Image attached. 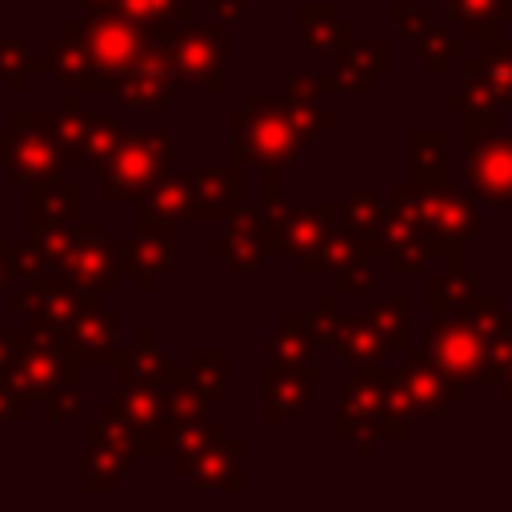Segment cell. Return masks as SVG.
I'll return each instance as SVG.
<instances>
[{
    "label": "cell",
    "instance_id": "cell-1",
    "mask_svg": "<svg viewBox=\"0 0 512 512\" xmlns=\"http://www.w3.org/2000/svg\"><path fill=\"white\" fill-rule=\"evenodd\" d=\"M332 124H336V112H316L312 104H296L288 96L252 92L244 108L228 116L232 160L256 164V168H288Z\"/></svg>",
    "mask_w": 512,
    "mask_h": 512
},
{
    "label": "cell",
    "instance_id": "cell-2",
    "mask_svg": "<svg viewBox=\"0 0 512 512\" xmlns=\"http://www.w3.org/2000/svg\"><path fill=\"white\" fill-rule=\"evenodd\" d=\"M148 36L112 8H100L84 20V56H88V92H116V84L148 52Z\"/></svg>",
    "mask_w": 512,
    "mask_h": 512
},
{
    "label": "cell",
    "instance_id": "cell-3",
    "mask_svg": "<svg viewBox=\"0 0 512 512\" xmlns=\"http://www.w3.org/2000/svg\"><path fill=\"white\" fill-rule=\"evenodd\" d=\"M172 160V140L156 128L148 132H124L116 152L100 164V200L108 204H124V200H140L164 172Z\"/></svg>",
    "mask_w": 512,
    "mask_h": 512
},
{
    "label": "cell",
    "instance_id": "cell-4",
    "mask_svg": "<svg viewBox=\"0 0 512 512\" xmlns=\"http://www.w3.org/2000/svg\"><path fill=\"white\" fill-rule=\"evenodd\" d=\"M8 300H12V308L28 320L32 332L60 336V340L68 336V328H72L84 312L100 308V296L88 292V288H80V284L68 280V276H28L24 288H16Z\"/></svg>",
    "mask_w": 512,
    "mask_h": 512
},
{
    "label": "cell",
    "instance_id": "cell-5",
    "mask_svg": "<svg viewBox=\"0 0 512 512\" xmlns=\"http://www.w3.org/2000/svg\"><path fill=\"white\" fill-rule=\"evenodd\" d=\"M8 172L16 184L52 180L64 168L56 112H12L8 116Z\"/></svg>",
    "mask_w": 512,
    "mask_h": 512
},
{
    "label": "cell",
    "instance_id": "cell-6",
    "mask_svg": "<svg viewBox=\"0 0 512 512\" xmlns=\"http://www.w3.org/2000/svg\"><path fill=\"white\" fill-rule=\"evenodd\" d=\"M76 372H80V356L68 348V340L28 328V340L20 344V352H16V360H12L4 380L24 400H44L60 384H76Z\"/></svg>",
    "mask_w": 512,
    "mask_h": 512
},
{
    "label": "cell",
    "instance_id": "cell-7",
    "mask_svg": "<svg viewBox=\"0 0 512 512\" xmlns=\"http://www.w3.org/2000/svg\"><path fill=\"white\" fill-rule=\"evenodd\" d=\"M172 48V64L184 76V84H200L208 92H224L228 72H224V56H228V20L224 24H180L168 40Z\"/></svg>",
    "mask_w": 512,
    "mask_h": 512
},
{
    "label": "cell",
    "instance_id": "cell-8",
    "mask_svg": "<svg viewBox=\"0 0 512 512\" xmlns=\"http://www.w3.org/2000/svg\"><path fill=\"white\" fill-rule=\"evenodd\" d=\"M260 220H264V252L268 256H304L336 228L340 208L336 204H320V208L284 204L276 216H260Z\"/></svg>",
    "mask_w": 512,
    "mask_h": 512
},
{
    "label": "cell",
    "instance_id": "cell-9",
    "mask_svg": "<svg viewBox=\"0 0 512 512\" xmlns=\"http://www.w3.org/2000/svg\"><path fill=\"white\" fill-rule=\"evenodd\" d=\"M180 84H184V76H180L176 64H172L168 40H152L148 52L140 56V64L116 84L112 96H116L124 108H168V104L176 100Z\"/></svg>",
    "mask_w": 512,
    "mask_h": 512
},
{
    "label": "cell",
    "instance_id": "cell-10",
    "mask_svg": "<svg viewBox=\"0 0 512 512\" xmlns=\"http://www.w3.org/2000/svg\"><path fill=\"white\" fill-rule=\"evenodd\" d=\"M376 248L388 256V268L412 272L424 264V224H420V204H416V188H392Z\"/></svg>",
    "mask_w": 512,
    "mask_h": 512
},
{
    "label": "cell",
    "instance_id": "cell-11",
    "mask_svg": "<svg viewBox=\"0 0 512 512\" xmlns=\"http://www.w3.org/2000/svg\"><path fill=\"white\" fill-rule=\"evenodd\" d=\"M416 204H420V224L432 236V248H456L460 240L480 232V216L472 212V204L456 188H448L444 180L440 184H420Z\"/></svg>",
    "mask_w": 512,
    "mask_h": 512
},
{
    "label": "cell",
    "instance_id": "cell-12",
    "mask_svg": "<svg viewBox=\"0 0 512 512\" xmlns=\"http://www.w3.org/2000/svg\"><path fill=\"white\" fill-rule=\"evenodd\" d=\"M468 140V188L480 200L512 204V132H476Z\"/></svg>",
    "mask_w": 512,
    "mask_h": 512
},
{
    "label": "cell",
    "instance_id": "cell-13",
    "mask_svg": "<svg viewBox=\"0 0 512 512\" xmlns=\"http://www.w3.org/2000/svg\"><path fill=\"white\" fill-rule=\"evenodd\" d=\"M240 160L216 164V168H192L184 172L188 184V220H228L244 204V176Z\"/></svg>",
    "mask_w": 512,
    "mask_h": 512
},
{
    "label": "cell",
    "instance_id": "cell-14",
    "mask_svg": "<svg viewBox=\"0 0 512 512\" xmlns=\"http://www.w3.org/2000/svg\"><path fill=\"white\" fill-rule=\"evenodd\" d=\"M60 276L76 280L80 288H88V292H96V296L116 292V284H120V276H124V244L104 240L100 228L88 224V232H84L80 244L72 248V256H68V264H64Z\"/></svg>",
    "mask_w": 512,
    "mask_h": 512
},
{
    "label": "cell",
    "instance_id": "cell-15",
    "mask_svg": "<svg viewBox=\"0 0 512 512\" xmlns=\"http://www.w3.org/2000/svg\"><path fill=\"white\" fill-rule=\"evenodd\" d=\"M212 252L224 260V268L232 276H244V272H256L260 268V256L264 252V220L256 208L240 204L228 220H224V236L212 240Z\"/></svg>",
    "mask_w": 512,
    "mask_h": 512
},
{
    "label": "cell",
    "instance_id": "cell-16",
    "mask_svg": "<svg viewBox=\"0 0 512 512\" xmlns=\"http://www.w3.org/2000/svg\"><path fill=\"white\" fill-rule=\"evenodd\" d=\"M124 272L136 280L140 292H152V284L172 272V228L140 224L124 240Z\"/></svg>",
    "mask_w": 512,
    "mask_h": 512
},
{
    "label": "cell",
    "instance_id": "cell-17",
    "mask_svg": "<svg viewBox=\"0 0 512 512\" xmlns=\"http://www.w3.org/2000/svg\"><path fill=\"white\" fill-rule=\"evenodd\" d=\"M320 344L336 348L340 360L352 364L356 372H360V368H376V364L384 360V352H388V344L380 340L372 316H332Z\"/></svg>",
    "mask_w": 512,
    "mask_h": 512
},
{
    "label": "cell",
    "instance_id": "cell-18",
    "mask_svg": "<svg viewBox=\"0 0 512 512\" xmlns=\"http://www.w3.org/2000/svg\"><path fill=\"white\" fill-rule=\"evenodd\" d=\"M316 388V364H268L264 372V416L268 420H284L292 412H300L312 400Z\"/></svg>",
    "mask_w": 512,
    "mask_h": 512
},
{
    "label": "cell",
    "instance_id": "cell-19",
    "mask_svg": "<svg viewBox=\"0 0 512 512\" xmlns=\"http://www.w3.org/2000/svg\"><path fill=\"white\" fill-rule=\"evenodd\" d=\"M300 40H304L308 56L340 60L356 44V28L348 20H340V12L332 4H308L300 12Z\"/></svg>",
    "mask_w": 512,
    "mask_h": 512
},
{
    "label": "cell",
    "instance_id": "cell-20",
    "mask_svg": "<svg viewBox=\"0 0 512 512\" xmlns=\"http://www.w3.org/2000/svg\"><path fill=\"white\" fill-rule=\"evenodd\" d=\"M380 72H388V40L352 44L340 56L336 72L332 76H320V92H328V88H356V92H364V88H372V80Z\"/></svg>",
    "mask_w": 512,
    "mask_h": 512
},
{
    "label": "cell",
    "instance_id": "cell-21",
    "mask_svg": "<svg viewBox=\"0 0 512 512\" xmlns=\"http://www.w3.org/2000/svg\"><path fill=\"white\" fill-rule=\"evenodd\" d=\"M28 188H32L28 192V232L80 220V188L76 184H64L52 176V180H40Z\"/></svg>",
    "mask_w": 512,
    "mask_h": 512
},
{
    "label": "cell",
    "instance_id": "cell-22",
    "mask_svg": "<svg viewBox=\"0 0 512 512\" xmlns=\"http://www.w3.org/2000/svg\"><path fill=\"white\" fill-rule=\"evenodd\" d=\"M116 332H120V324H116V312H100V308H92V312H84L72 328H68V348L80 356V364H108V360H116Z\"/></svg>",
    "mask_w": 512,
    "mask_h": 512
},
{
    "label": "cell",
    "instance_id": "cell-23",
    "mask_svg": "<svg viewBox=\"0 0 512 512\" xmlns=\"http://www.w3.org/2000/svg\"><path fill=\"white\" fill-rule=\"evenodd\" d=\"M132 472V448L92 436L84 448V492H116L120 480Z\"/></svg>",
    "mask_w": 512,
    "mask_h": 512
},
{
    "label": "cell",
    "instance_id": "cell-24",
    "mask_svg": "<svg viewBox=\"0 0 512 512\" xmlns=\"http://www.w3.org/2000/svg\"><path fill=\"white\" fill-rule=\"evenodd\" d=\"M136 220L140 224H156V228H172V224L188 220V184H184V172H176V176L164 172L136 200Z\"/></svg>",
    "mask_w": 512,
    "mask_h": 512
},
{
    "label": "cell",
    "instance_id": "cell-25",
    "mask_svg": "<svg viewBox=\"0 0 512 512\" xmlns=\"http://www.w3.org/2000/svg\"><path fill=\"white\" fill-rule=\"evenodd\" d=\"M108 8L132 20L148 40H172V32L188 20V0H112Z\"/></svg>",
    "mask_w": 512,
    "mask_h": 512
},
{
    "label": "cell",
    "instance_id": "cell-26",
    "mask_svg": "<svg viewBox=\"0 0 512 512\" xmlns=\"http://www.w3.org/2000/svg\"><path fill=\"white\" fill-rule=\"evenodd\" d=\"M48 68L72 88V92H88V56H84V20H68L60 28V36L52 40L48 52Z\"/></svg>",
    "mask_w": 512,
    "mask_h": 512
},
{
    "label": "cell",
    "instance_id": "cell-27",
    "mask_svg": "<svg viewBox=\"0 0 512 512\" xmlns=\"http://www.w3.org/2000/svg\"><path fill=\"white\" fill-rule=\"evenodd\" d=\"M116 364H120V384L168 388V384L180 376V368H176L168 356H160V352L152 348V332H140V348H128Z\"/></svg>",
    "mask_w": 512,
    "mask_h": 512
},
{
    "label": "cell",
    "instance_id": "cell-28",
    "mask_svg": "<svg viewBox=\"0 0 512 512\" xmlns=\"http://www.w3.org/2000/svg\"><path fill=\"white\" fill-rule=\"evenodd\" d=\"M376 252V244L372 240H360V236H352L348 228H332L312 252H304L300 256V272H324V268H344V264H352V260H364V256H372Z\"/></svg>",
    "mask_w": 512,
    "mask_h": 512
},
{
    "label": "cell",
    "instance_id": "cell-29",
    "mask_svg": "<svg viewBox=\"0 0 512 512\" xmlns=\"http://www.w3.org/2000/svg\"><path fill=\"white\" fill-rule=\"evenodd\" d=\"M240 456H244V444L232 440V436H220L204 460L196 464V488L200 492H212V488H228V492H240Z\"/></svg>",
    "mask_w": 512,
    "mask_h": 512
},
{
    "label": "cell",
    "instance_id": "cell-30",
    "mask_svg": "<svg viewBox=\"0 0 512 512\" xmlns=\"http://www.w3.org/2000/svg\"><path fill=\"white\" fill-rule=\"evenodd\" d=\"M220 436H228V428H224L220 420H204V416H200V420L180 424L176 436H172V468H176L180 476L196 472V464L204 460V452H208Z\"/></svg>",
    "mask_w": 512,
    "mask_h": 512
},
{
    "label": "cell",
    "instance_id": "cell-31",
    "mask_svg": "<svg viewBox=\"0 0 512 512\" xmlns=\"http://www.w3.org/2000/svg\"><path fill=\"white\" fill-rule=\"evenodd\" d=\"M312 348H316V340L308 332V316H300V312H284L280 328L264 340L268 364H308Z\"/></svg>",
    "mask_w": 512,
    "mask_h": 512
},
{
    "label": "cell",
    "instance_id": "cell-32",
    "mask_svg": "<svg viewBox=\"0 0 512 512\" xmlns=\"http://www.w3.org/2000/svg\"><path fill=\"white\" fill-rule=\"evenodd\" d=\"M124 128L116 124V116H100V112H84V132H80V164L100 168L116 144H120Z\"/></svg>",
    "mask_w": 512,
    "mask_h": 512
},
{
    "label": "cell",
    "instance_id": "cell-33",
    "mask_svg": "<svg viewBox=\"0 0 512 512\" xmlns=\"http://www.w3.org/2000/svg\"><path fill=\"white\" fill-rule=\"evenodd\" d=\"M188 376H192V388L204 396V404H216V400L228 396V356H224L220 348L196 352Z\"/></svg>",
    "mask_w": 512,
    "mask_h": 512
},
{
    "label": "cell",
    "instance_id": "cell-34",
    "mask_svg": "<svg viewBox=\"0 0 512 512\" xmlns=\"http://www.w3.org/2000/svg\"><path fill=\"white\" fill-rule=\"evenodd\" d=\"M444 180V132H412V184Z\"/></svg>",
    "mask_w": 512,
    "mask_h": 512
},
{
    "label": "cell",
    "instance_id": "cell-35",
    "mask_svg": "<svg viewBox=\"0 0 512 512\" xmlns=\"http://www.w3.org/2000/svg\"><path fill=\"white\" fill-rule=\"evenodd\" d=\"M340 228H348L352 236H360V240H372L376 244V236H380V224H384V204L372 196V192H356L344 208H340V220H336Z\"/></svg>",
    "mask_w": 512,
    "mask_h": 512
},
{
    "label": "cell",
    "instance_id": "cell-36",
    "mask_svg": "<svg viewBox=\"0 0 512 512\" xmlns=\"http://www.w3.org/2000/svg\"><path fill=\"white\" fill-rule=\"evenodd\" d=\"M44 68H48V60H36L20 36H4V40H0V76L8 80L12 92H24L28 76H36V72H44Z\"/></svg>",
    "mask_w": 512,
    "mask_h": 512
},
{
    "label": "cell",
    "instance_id": "cell-37",
    "mask_svg": "<svg viewBox=\"0 0 512 512\" xmlns=\"http://www.w3.org/2000/svg\"><path fill=\"white\" fill-rule=\"evenodd\" d=\"M472 296H476V280L464 276L460 268H452V272L428 280V308H432L436 316H440V312H456V308H464Z\"/></svg>",
    "mask_w": 512,
    "mask_h": 512
},
{
    "label": "cell",
    "instance_id": "cell-38",
    "mask_svg": "<svg viewBox=\"0 0 512 512\" xmlns=\"http://www.w3.org/2000/svg\"><path fill=\"white\" fill-rule=\"evenodd\" d=\"M448 4V12L464 24V32L468 36H492L496 28H500V8H504V0H444Z\"/></svg>",
    "mask_w": 512,
    "mask_h": 512
},
{
    "label": "cell",
    "instance_id": "cell-39",
    "mask_svg": "<svg viewBox=\"0 0 512 512\" xmlns=\"http://www.w3.org/2000/svg\"><path fill=\"white\" fill-rule=\"evenodd\" d=\"M372 324L380 332V340L392 348H404L408 344V296H388L372 308Z\"/></svg>",
    "mask_w": 512,
    "mask_h": 512
},
{
    "label": "cell",
    "instance_id": "cell-40",
    "mask_svg": "<svg viewBox=\"0 0 512 512\" xmlns=\"http://www.w3.org/2000/svg\"><path fill=\"white\" fill-rule=\"evenodd\" d=\"M416 48H420V56H424V64H428L432 76H440V72L448 68V60L456 56V40H452L444 28H428V24L420 28Z\"/></svg>",
    "mask_w": 512,
    "mask_h": 512
},
{
    "label": "cell",
    "instance_id": "cell-41",
    "mask_svg": "<svg viewBox=\"0 0 512 512\" xmlns=\"http://www.w3.org/2000/svg\"><path fill=\"white\" fill-rule=\"evenodd\" d=\"M80 412V388L76 384H60L52 396H44V416L48 420H64Z\"/></svg>",
    "mask_w": 512,
    "mask_h": 512
},
{
    "label": "cell",
    "instance_id": "cell-42",
    "mask_svg": "<svg viewBox=\"0 0 512 512\" xmlns=\"http://www.w3.org/2000/svg\"><path fill=\"white\" fill-rule=\"evenodd\" d=\"M336 272H340V288L336 292H368L372 288V264H368V256L364 260H352V264H344Z\"/></svg>",
    "mask_w": 512,
    "mask_h": 512
},
{
    "label": "cell",
    "instance_id": "cell-43",
    "mask_svg": "<svg viewBox=\"0 0 512 512\" xmlns=\"http://www.w3.org/2000/svg\"><path fill=\"white\" fill-rule=\"evenodd\" d=\"M392 20H396V32L400 36H420V28H424V4H416V0L392 4Z\"/></svg>",
    "mask_w": 512,
    "mask_h": 512
},
{
    "label": "cell",
    "instance_id": "cell-44",
    "mask_svg": "<svg viewBox=\"0 0 512 512\" xmlns=\"http://www.w3.org/2000/svg\"><path fill=\"white\" fill-rule=\"evenodd\" d=\"M284 92L296 104H312V96H320V76H288L284 80Z\"/></svg>",
    "mask_w": 512,
    "mask_h": 512
},
{
    "label": "cell",
    "instance_id": "cell-45",
    "mask_svg": "<svg viewBox=\"0 0 512 512\" xmlns=\"http://www.w3.org/2000/svg\"><path fill=\"white\" fill-rule=\"evenodd\" d=\"M24 408H28V400L8 380H0V420H24Z\"/></svg>",
    "mask_w": 512,
    "mask_h": 512
},
{
    "label": "cell",
    "instance_id": "cell-46",
    "mask_svg": "<svg viewBox=\"0 0 512 512\" xmlns=\"http://www.w3.org/2000/svg\"><path fill=\"white\" fill-rule=\"evenodd\" d=\"M212 8H216V16H224V20H240L244 16V0H212Z\"/></svg>",
    "mask_w": 512,
    "mask_h": 512
},
{
    "label": "cell",
    "instance_id": "cell-47",
    "mask_svg": "<svg viewBox=\"0 0 512 512\" xmlns=\"http://www.w3.org/2000/svg\"><path fill=\"white\" fill-rule=\"evenodd\" d=\"M12 272H16V264H12V244L0 240V288L12 280Z\"/></svg>",
    "mask_w": 512,
    "mask_h": 512
},
{
    "label": "cell",
    "instance_id": "cell-48",
    "mask_svg": "<svg viewBox=\"0 0 512 512\" xmlns=\"http://www.w3.org/2000/svg\"><path fill=\"white\" fill-rule=\"evenodd\" d=\"M0 164H8V132H0Z\"/></svg>",
    "mask_w": 512,
    "mask_h": 512
},
{
    "label": "cell",
    "instance_id": "cell-49",
    "mask_svg": "<svg viewBox=\"0 0 512 512\" xmlns=\"http://www.w3.org/2000/svg\"><path fill=\"white\" fill-rule=\"evenodd\" d=\"M84 4H88V8H92V12H100V8H108V4H112V0H84Z\"/></svg>",
    "mask_w": 512,
    "mask_h": 512
},
{
    "label": "cell",
    "instance_id": "cell-50",
    "mask_svg": "<svg viewBox=\"0 0 512 512\" xmlns=\"http://www.w3.org/2000/svg\"><path fill=\"white\" fill-rule=\"evenodd\" d=\"M416 4H428V0H416Z\"/></svg>",
    "mask_w": 512,
    "mask_h": 512
},
{
    "label": "cell",
    "instance_id": "cell-51",
    "mask_svg": "<svg viewBox=\"0 0 512 512\" xmlns=\"http://www.w3.org/2000/svg\"><path fill=\"white\" fill-rule=\"evenodd\" d=\"M272 4H276V0H272Z\"/></svg>",
    "mask_w": 512,
    "mask_h": 512
},
{
    "label": "cell",
    "instance_id": "cell-52",
    "mask_svg": "<svg viewBox=\"0 0 512 512\" xmlns=\"http://www.w3.org/2000/svg\"><path fill=\"white\" fill-rule=\"evenodd\" d=\"M0 4H4V0H0Z\"/></svg>",
    "mask_w": 512,
    "mask_h": 512
}]
</instances>
